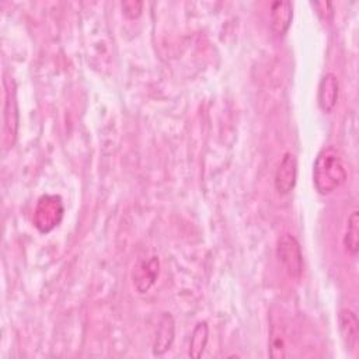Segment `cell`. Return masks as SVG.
Instances as JSON below:
<instances>
[{
  "instance_id": "5b68a950",
  "label": "cell",
  "mask_w": 359,
  "mask_h": 359,
  "mask_svg": "<svg viewBox=\"0 0 359 359\" xmlns=\"http://www.w3.org/2000/svg\"><path fill=\"white\" fill-rule=\"evenodd\" d=\"M4 88H6V102H4V114H3V143L6 147H10L14 143L15 133H17V102H15V93L11 86H8V80L4 79Z\"/></svg>"
},
{
  "instance_id": "7c38bea8",
  "label": "cell",
  "mask_w": 359,
  "mask_h": 359,
  "mask_svg": "<svg viewBox=\"0 0 359 359\" xmlns=\"http://www.w3.org/2000/svg\"><path fill=\"white\" fill-rule=\"evenodd\" d=\"M208 338H209V327L206 321H201L195 325V328L192 330L191 334V339H189V349H188V355L191 358H201L206 344H208Z\"/></svg>"
},
{
  "instance_id": "8fae6325",
  "label": "cell",
  "mask_w": 359,
  "mask_h": 359,
  "mask_svg": "<svg viewBox=\"0 0 359 359\" xmlns=\"http://www.w3.org/2000/svg\"><path fill=\"white\" fill-rule=\"evenodd\" d=\"M346 231L344 236V247L346 252L355 258L359 251V212L353 210L346 223Z\"/></svg>"
},
{
  "instance_id": "5bb4252c",
  "label": "cell",
  "mask_w": 359,
  "mask_h": 359,
  "mask_svg": "<svg viewBox=\"0 0 359 359\" xmlns=\"http://www.w3.org/2000/svg\"><path fill=\"white\" fill-rule=\"evenodd\" d=\"M142 3L140 1H123L122 3V10L123 14L129 18H135L139 17L142 13Z\"/></svg>"
},
{
  "instance_id": "8992f818",
  "label": "cell",
  "mask_w": 359,
  "mask_h": 359,
  "mask_svg": "<svg viewBox=\"0 0 359 359\" xmlns=\"http://www.w3.org/2000/svg\"><path fill=\"white\" fill-rule=\"evenodd\" d=\"M158 268L160 262L156 255L137 262L133 268V285L139 293H146L154 285L158 276Z\"/></svg>"
},
{
  "instance_id": "52a82bcc",
  "label": "cell",
  "mask_w": 359,
  "mask_h": 359,
  "mask_svg": "<svg viewBox=\"0 0 359 359\" xmlns=\"http://www.w3.org/2000/svg\"><path fill=\"white\" fill-rule=\"evenodd\" d=\"M174 335H175L174 318L170 313H163L156 330V337L153 342V355L156 356L164 355L171 348L174 342Z\"/></svg>"
},
{
  "instance_id": "4fadbf2b",
  "label": "cell",
  "mask_w": 359,
  "mask_h": 359,
  "mask_svg": "<svg viewBox=\"0 0 359 359\" xmlns=\"http://www.w3.org/2000/svg\"><path fill=\"white\" fill-rule=\"evenodd\" d=\"M313 7H316L317 14L324 21H330L334 15V7H332V3H330V1H316V3H313Z\"/></svg>"
},
{
  "instance_id": "277c9868",
  "label": "cell",
  "mask_w": 359,
  "mask_h": 359,
  "mask_svg": "<svg viewBox=\"0 0 359 359\" xmlns=\"http://www.w3.org/2000/svg\"><path fill=\"white\" fill-rule=\"evenodd\" d=\"M296 177H297V160L294 154L287 151L283 154L282 160L276 167L275 178H273L275 189L282 195L289 194L296 185Z\"/></svg>"
},
{
  "instance_id": "7a4b0ae2",
  "label": "cell",
  "mask_w": 359,
  "mask_h": 359,
  "mask_svg": "<svg viewBox=\"0 0 359 359\" xmlns=\"http://www.w3.org/2000/svg\"><path fill=\"white\" fill-rule=\"evenodd\" d=\"M276 255L286 273L293 279H299L303 272V254L300 244L293 234L283 233L278 238Z\"/></svg>"
},
{
  "instance_id": "9c48e42d",
  "label": "cell",
  "mask_w": 359,
  "mask_h": 359,
  "mask_svg": "<svg viewBox=\"0 0 359 359\" xmlns=\"http://www.w3.org/2000/svg\"><path fill=\"white\" fill-rule=\"evenodd\" d=\"M269 17H271V28L276 35H283L293 18V7L290 1L286 0H276L271 3L269 7Z\"/></svg>"
},
{
  "instance_id": "6da1fadb",
  "label": "cell",
  "mask_w": 359,
  "mask_h": 359,
  "mask_svg": "<svg viewBox=\"0 0 359 359\" xmlns=\"http://www.w3.org/2000/svg\"><path fill=\"white\" fill-rule=\"evenodd\" d=\"M346 178V167L339 153L332 146L321 149L316 157L313 168V181L316 189L321 195H328L339 188Z\"/></svg>"
},
{
  "instance_id": "30bf717a",
  "label": "cell",
  "mask_w": 359,
  "mask_h": 359,
  "mask_svg": "<svg viewBox=\"0 0 359 359\" xmlns=\"http://www.w3.org/2000/svg\"><path fill=\"white\" fill-rule=\"evenodd\" d=\"M338 321H339L341 337L344 339L345 346L349 351H355L358 345V330H359L356 314L349 309H342L338 314Z\"/></svg>"
},
{
  "instance_id": "3957f363",
  "label": "cell",
  "mask_w": 359,
  "mask_h": 359,
  "mask_svg": "<svg viewBox=\"0 0 359 359\" xmlns=\"http://www.w3.org/2000/svg\"><path fill=\"white\" fill-rule=\"evenodd\" d=\"M62 213H63V206L60 202L59 196L55 195H45L39 199L36 210H35V226L46 233L49 230H52L55 226H57V223L62 219Z\"/></svg>"
},
{
  "instance_id": "ba28073f",
  "label": "cell",
  "mask_w": 359,
  "mask_h": 359,
  "mask_svg": "<svg viewBox=\"0 0 359 359\" xmlns=\"http://www.w3.org/2000/svg\"><path fill=\"white\" fill-rule=\"evenodd\" d=\"M339 95V81L334 73H325L318 84V94L317 101L318 107L325 112L330 114L338 101Z\"/></svg>"
}]
</instances>
